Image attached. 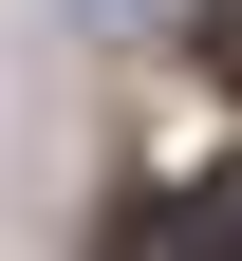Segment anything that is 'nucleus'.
<instances>
[{
  "instance_id": "nucleus-3",
  "label": "nucleus",
  "mask_w": 242,
  "mask_h": 261,
  "mask_svg": "<svg viewBox=\"0 0 242 261\" xmlns=\"http://www.w3.org/2000/svg\"><path fill=\"white\" fill-rule=\"evenodd\" d=\"M75 19H93V38H149V19H168V0H75Z\"/></svg>"
},
{
  "instance_id": "nucleus-1",
  "label": "nucleus",
  "mask_w": 242,
  "mask_h": 261,
  "mask_svg": "<svg viewBox=\"0 0 242 261\" xmlns=\"http://www.w3.org/2000/svg\"><path fill=\"white\" fill-rule=\"evenodd\" d=\"M112 261H242V168H205V187H149V205L112 224Z\"/></svg>"
},
{
  "instance_id": "nucleus-2",
  "label": "nucleus",
  "mask_w": 242,
  "mask_h": 261,
  "mask_svg": "<svg viewBox=\"0 0 242 261\" xmlns=\"http://www.w3.org/2000/svg\"><path fill=\"white\" fill-rule=\"evenodd\" d=\"M205 75H224V93H242V0H205Z\"/></svg>"
}]
</instances>
